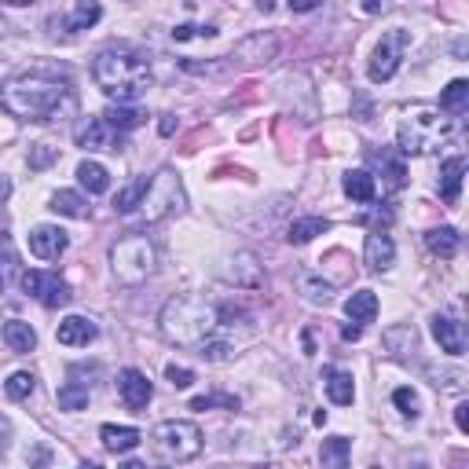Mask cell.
<instances>
[{
	"mask_svg": "<svg viewBox=\"0 0 469 469\" xmlns=\"http://www.w3.org/2000/svg\"><path fill=\"white\" fill-rule=\"evenodd\" d=\"M165 378H169V385H173V389H191V385H194V371L176 367V363H169V367H165Z\"/></svg>",
	"mask_w": 469,
	"mask_h": 469,
	"instance_id": "cell-40",
	"label": "cell"
},
{
	"mask_svg": "<svg viewBox=\"0 0 469 469\" xmlns=\"http://www.w3.org/2000/svg\"><path fill=\"white\" fill-rule=\"evenodd\" d=\"M426 249L433 253V257H455L458 253V231L455 228H429L426 231Z\"/></svg>",
	"mask_w": 469,
	"mask_h": 469,
	"instance_id": "cell-26",
	"label": "cell"
},
{
	"mask_svg": "<svg viewBox=\"0 0 469 469\" xmlns=\"http://www.w3.org/2000/svg\"><path fill=\"white\" fill-rule=\"evenodd\" d=\"M465 103H469V81H451L447 89H444V96H440V110H447V114H462L465 110Z\"/></svg>",
	"mask_w": 469,
	"mask_h": 469,
	"instance_id": "cell-33",
	"label": "cell"
},
{
	"mask_svg": "<svg viewBox=\"0 0 469 469\" xmlns=\"http://www.w3.org/2000/svg\"><path fill=\"white\" fill-rule=\"evenodd\" d=\"M92 81L114 103H136L151 89V62L132 48H103L92 59Z\"/></svg>",
	"mask_w": 469,
	"mask_h": 469,
	"instance_id": "cell-2",
	"label": "cell"
},
{
	"mask_svg": "<svg viewBox=\"0 0 469 469\" xmlns=\"http://www.w3.org/2000/svg\"><path fill=\"white\" fill-rule=\"evenodd\" d=\"M55 158H59V151L52 144H33L30 147V169H48Z\"/></svg>",
	"mask_w": 469,
	"mask_h": 469,
	"instance_id": "cell-39",
	"label": "cell"
},
{
	"mask_svg": "<svg viewBox=\"0 0 469 469\" xmlns=\"http://www.w3.org/2000/svg\"><path fill=\"white\" fill-rule=\"evenodd\" d=\"M349 455H352V440H349V436H326L323 447H319V462H323V465H333V469L349 465Z\"/></svg>",
	"mask_w": 469,
	"mask_h": 469,
	"instance_id": "cell-24",
	"label": "cell"
},
{
	"mask_svg": "<svg viewBox=\"0 0 469 469\" xmlns=\"http://www.w3.org/2000/svg\"><path fill=\"white\" fill-rule=\"evenodd\" d=\"M23 290L44 308H62L70 301V286H66L55 272H37V267L33 272H23Z\"/></svg>",
	"mask_w": 469,
	"mask_h": 469,
	"instance_id": "cell-9",
	"label": "cell"
},
{
	"mask_svg": "<svg viewBox=\"0 0 469 469\" xmlns=\"http://www.w3.org/2000/svg\"><path fill=\"white\" fill-rule=\"evenodd\" d=\"M99 440H103V447H107L110 455H128V451L140 447L144 433L132 429V426H114V422H107V426L99 429Z\"/></svg>",
	"mask_w": 469,
	"mask_h": 469,
	"instance_id": "cell-17",
	"label": "cell"
},
{
	"mask_svg": "<svg viewBox=\"0 0 469 469\" xmlns=\"http://www.w3.org/2000/svg\"><path fill=\"white\" fill-rule=\"evenodd\" d=\"M319 5H323V0H290V12H301V15H305V12H315Z\"/></svg>",
	"mask_w": 469,
	"mask_h": 469,
	"instance_id": "cell-44",
	"label": "cell"
},
{
	"mask_svg": "<svg viewBox=\"0 0 469 469\" xmlns=\"http://www.w3.org/2000/svg\"><path fill=\"white\" fill-rule=\"evenodd\" d=\"M96 333H99V326H96L92 319H85V315H66V319L59 323V330H55V338H59V345H66V349H85L89 342H96Z\"/></svg>",
	"mask_w": 469,
	"mask_h": 469,
	"instance_id": "cell-14",
	"label": "cell"
},
{
	"mask_svg": "<svg viewBox=\"0 0 469 469\" xmlns=\"http://www.w3.org/2000/svg\"><path fill=\"white\" fill-rule=\"evenodd\" d=\"M451 136H455V117L447 110L415 107L411 114H404V121L396 128V147L399 155H433Z\"/></svg>",
	"mask_w": 469,
	"mask_h": 469,
	"instance_id": "cell-4",
	"label": "cell"
},
{
	"mask_svg": "<svg viewBox=\"0 0 469 469\" xmlns=\"http://www.w3.org/2000/svg\"><path fill=\"white\" fill-rule=\"evenodd\" d=\"M455 426H458L462 433H469V404H458V408H455Z\"/></svg>",
	"mask_w": 469,
	"mask_h": 469,
	"instance_id": "cell-43",
	"label": "cell"
},
{
	"mask_svg": "<svg viewBox=\"0 0 469 469\" xmlns=\"http://www.w3.org/2000/svg\"><path fill=\"white\" fill-rule=\"evenodd\" d=\"M0 5H12V8H26V5H33V0H0Z\"/></svg>",
	"mask_w": 469,
	"mask_h": 469,
	"instance_id": "cell-48",
	"label": "cell"
},
{
	"mask_svg": "<svg viewBox=\"0 0 469 469\" xmlns=\"http://www.w3.org/2000/svg\"><path fill=\"white\" fill-rule=\"evenodd\" d=\"M217 326H220V312L206 297H194V294L169 297L158 315V333L176 349H198L213 338Z\"/></svg>",
	"mask_w": 469,
	"mask_h": 469,
	"instance_id": "cell-3",
	"label": "cell"
},
{
	"mask_svg": "<svg viewBox=\"0 0 469 469\" xmlns=\"http://www.w3.org/2000/svg\"><path fill=\"white\" fill-rule=\"evenodd\" d=\"M144 187H147V176H140L136 183H128L125 191H117V198H114V210H117V213H132V210H136V202H140Z\"/></svg>",
	"mask_w": 469,
	"mask_h": 469,
	"instance_id": "cell-36",
	"label": "cell"
},
{
	"mask_svg": "<svg viewBox=\"0 0 469 469\" xmlns=\"http://www.w3.org/2000/svg\"><path fill=\"white\" fill-rule=\"evenodd\" d=\"M0 89H5V85H0Z\"/></svg>",
	"mask_w": 469,
	"mask_h": 469,
	"instance_id": "cell-50",
	"label": "cell"
},
{
	"mask_svg": "<svg viewBox=\"0 0 469 469\" xmlns=\"http://www.w3.org/2000/svg\"><path fill=\"white\" fill-rule=\"evenodd\" d=\"M8 194H12V176L0 173V202H8Z\"/></svg>",
	"mask_w": 469,
	"mask_h": 469,
	"instance_id": "cell-45",
	"label": "cell"
},
{
	"mask_svg": "<svg viewBox=\"0 0 469 469\" xmlns=\"http://www.w3.org/2000/svg\"><path fill=\"white\" fill-rule=\"evenodd\" d=\"M210 408L239 411V399H235V396H220V392H213V396H194V399H191V411H210Z\"/></svg>",
	"mask_w": 469,
	"mask_h": 469,
	"instance_id": "cell-38",
	"label": "cell"
},
{
	"mask_svg": "<svg viewBox=\"0 0 469 469\" xmlns=\"http://www.w3.org/2000/svg\"><path fill=\"white\" fill-rule=\"evenodd\" d=\"M323 385H326V396H330V404H338V408H349L352 399H356V381L349 371H338V367H326L323 371Z\"/></svg>",
	"mask_w": 469,
	"mask_h": 469,
	"instance_id": "cell-18",
	"label": "cell"
},
{
	"mask_svg": "<svg viewBox=\"0 0 469 469\" xmlns=\"http://www.w3.org/2000/svg\"><path fill=\"white\" fill-rule=\"evenodd\" d=\"M12 440H15V429H12V422H8L5 415H0V455L12 447Z\"/></svg>",
	"mask_w": 469,
	"mask_h": 469,
	"instance_id": "cell-42",
	"label": "cell"
},
{
	"mask_svg": "<svg viewBox=\"0 0 469 469\" xmlns=\"http://www.w3.org/2000/svg\"><path fill=\"white\" fill-rule=\"evenodd\" d=\"M342 338H345V342H356V338H360V326H345Z\"/></svg>",
	"mask_w": 469,
	"mask_h": 469,
	"instance_id": "cell-47",
	"label": "cell"
},
{
	"mask_svg": "<svg viewBox=\"0 0 469 469\" xmlns=\"http://www.w3.org/2000/svg\"><path fill=\"white\" fill-rule=\"evenodd\" d=\"M151 451L158 462H191L198 458V451H202V429H198L194 422H180V418H169V422H158L151 429Z\"/></svg>",
	"mask_w": 469,
	"mask_h": 469,
	"instance_id": "cell-7",
	"label": "cell"
},
{
	"mask_svg": "<svg viewBox=\"0 0 469 469\" xmlns=\"http://www.w3.org/2000/svg\"><path fill=\"white\" fill-rule=\"evenodd\" d=\"M279 52V37L276 33H253L246 41H239L231 48V62H242V66H260V62H272Z\"/></svg>",
	"mask_w": 469,
	"mask_h": 469,
	"instance_id": "cell-11",
	"label": "cell"
},
{
	"mask_svg": "<svg viewBox=\"0 0 469 469\" xmlns=\"http://www.w3.org/2000/svg\"><path fill=\"white\" fill-rule=\"evenodd\" d=\"M78 180H81V187L89 191V194H103L107 187H110V173H107V165H99V162H81L78 165Z\"/></svg>",
	"mask_w": 469,
	"mask_h": 469,
	"instance_id": "cell-27",
	"label": "cell"
},
{
	"mask_svg": "<svg viewBox=\"0 0 469 469\" xmlns=\"http://www.w3.org/2000/svg\"><path fill=\"white\" fill-rule=\"evenodd\" d=\"M183 210H187L183 180H180V173L173 165H165L147 180V187H144L140 202H136L132 213H136L144 224H162V220H169V217H176Z\"/></svg>",
	"mask_w": 469,
	"mask_h": 469,
	"instance_id": "cell-6",
	"label": "cell"
},
{
	"mask_svg": "<svg viewBox=\"0 0 469 469\" xmlns=\"http://www.w3.org/2000/svg\"><path fill=\"white\" fill-rule=\"evenodd\" d=\"M297 283H301V294H305L312 305H326V301H330V294H333V286H330V283H319V279H312L308 272H301V276H297Z\"/></svg>",
	"mask_w": 469,
	"mask_h": 469,
	"instance_id": "cell-34",
	"label": "cell"
},
{
	"mask_svg": "<svg viewBox=\"0 0 469 469\" xmlns=\"http://www.w3.org/2000/svg\"><path fill=\"white\" fill-rule=\"evenodd\" d=\"M213 33H217L213 26H206V30H198V26H180V30H173L176 41H187V37H213Z\"/></svg>",
	"mask_w": 469,
	"mask_h": 469,
	"instance_id": "cell-41",
	"label": "cell"
},
{
	"mask_svg": "<svg viewBox=\"0 0 469 469\" xmlns=\"http://www.w3.org/2000/svg\"><path fill=\"white\" fill-rule=\"evenodd\" d=\"M52 213L59 217H74V220H89V202L78 194V191H55L52 202H48Z\"/></svg>",
	"mask_w": 469,
	"mask_h": 469,
	"instance_id": "cell-21",
	"label": "cell"
},
{
	"mask_svg": "<svg viewBox=\"0 0 469 469\" xmlns=\"http://www.w3.org/2000/svg\"><path fill=\"white\" fill-rule=\"evenodd\" d=\"M78 144H81L85 151H117V147H121V132H117L114 125H107V117L99 114V117H89V121L81 125Z\"/></svg>",
	"mask_w": 469,
	"mask_h": 469,
	"instance_id": "cell-13",
	"label": "cell"
},
{
	"mask_svg": "<svg viewBox=\"0 0 469 469\" xmlns=\"http://www.w3.org/2000/svg\"><path fill=\"white\" fill-rule=\"evenodd\" d=\"M0 333H5V345H8L12 352H19V356H26V352L37 349V330H33L30 323H23V319H8Z\"/></svg>",
	"mask_w": 469,
	"mask_h": 469,
	"instance_id": "cell-19",
	"label": "cell"
},
{
	"mask_svg": "<svg viewBox=\"0 0 469 469\" xmlns=\"http://www.w3.org/2000/svg\"><path fill=\"white\" fill-rule=\"evenodd\" d=\"M103 19V8H99V0H78L70 19H66V30H89Z\"/></svg>",
	"mask_w": 469,
	"mask_h": 469,
	"instance_id": "cell-29",
	"label": "cell"
},
{
	"mask_svg": "<svg viewBox=\"0 0 469 469\" xmlns=\"http://www.w3.org/2000/svg\"><path fill=\"white\" fill-rule=\"evenodd\" d=\"M408 44H411V33H408V30H389V33H381V41H378V48H374V55H371V66H367V74H371L374 85L396 78L399 62H404Z\"/></svg>",
	"mask_w": 469,
	"mask_h": 469,
	"instance_id": "cell-8",
	"label": "cell"
},
{
	"mask_svg": "<svg viewBox=\"0 0 469 469\" xmlns=\"http://www.w3.org/2000/svg\"><path fill=\"white\" fill-rule=\"evenodd\" d=\"M158 267V246L151 242V235L128 231L110 246V272L121 286H144Z\"/></svg>",
	"mask_w": 469,
	"mask_h": 469,
	"instance_id": "cell-5",
	"label": "cell"
},
{
	"mask_svg": "<svg viewBox=\"0 0 469 469\" xmlns=\"http://www.w3.org/2000/svg\"><path fill=\"white\" fill-rule=\"evenodd\" d=\"M392 404L399 408V415L411 418V422L422 415V404H418V392H415V389H396V392H392Z\"/></svg>",
	"mask_w": 469,
	"mask_h": 469,
	"instance_id": "cell-37",
	"label": "cell"
},
{
	"mask_svg": "<svg viewBox=\"0 0 469 469\" xmlns=\"http://www.w3.org/2000/svg\"><path fill=\"white\" fill-rule=\"evenodd\" d=\"M0 103L5 110L19 121H59L62 114L74 110V92L66 81L33 70V74H19L0 89Z\"/></svg>",
	"mask_w": 469,
	"mask_h": 469,
	"instance_id": "cell-1",
	"label": "cell"
},
{
	"mask_svg": "<svg viewBox=\"0 0 469 469\" xmlns=\"http://www.w3.org/2000/svg\"><path fill=\"white\" fill-rule=\"evenodd\" d=\"M371 162L381 165V173H385V187H389V191H399V187L408 183V169H404V162H399L392 151H374Z\"/></svg>",
	"mask_w": 469,
	"mask_h": 469,
	"instance_id": "cell-23",
	"label": "cell"
},
{
	"mask_svg": "<svg viewBox=\"0 0 469 469\" xmlns=\"http://www.w3.org/2000/svg\"><path fill=\"white\" fill-rule=\"evenodd\" d=\"M326 231H330V220H323V217H301V220L290 224L286 239H290V246H305V242H312L315 235H326Z\"/></svg>",
	"mask_w": 469,
	"mask_h": 469,
	"instance_id": "cell-25",
	"label": "cell"
},
{
	"mask_svg": "<svg viewBox=\"0 0 469 469\" xmlns=\"http://www.w3.org/2000/svg\"><path fill=\"white\" fill-rule=\"evenodd\" d=\"M107 125H114L117 132H128V128H136V125H144V110H136V107H128V103H117V107H110L107 114Z\"/></svg>",
	"mask_w": 469,
	"mask_h": 469,
	"instance_id": "cell-32",
	"label": "cell"
},
{
	"mask_svg": "<svg viewBox=\"0 0 469 469\" xmlns=\"http://www.w3.org/2000/svg\"><path fill=\"white\" fill-rule=\"evenodd\" d=\"M0 37H5V23H0Z\"/></svg>",
	"mask_w": 469,
	"mask_h": 469,
	"instance_id": "cell-49",
	"label": "cell"
},
{
	"mask_svg": "<svg viewBox=\"0 0 469 469\" xmlns=\"http://www.w3.org/2000/svg\"><path fill=\"white\" fill-rule=\"evenodd\" d=\"M381 8H385V0H363V12H367V15H378Z\"/></svg>",
	"mask_w": 469,
	"mask_h": 469,
	"instance_id": "cell-46",
	"label": "cell"
},
{
	"mask_svg": "<svg viewBox=\"0 0 469 469\" xmlns=\"http://www.w3.org/2000/svg\"><path fill=\"white\" fill-rule=\"evenodd\" d=\"M55 399H59V411H85V408H89V385L66 381Z\"/></svg>",
	"mask_w": 469,
	"mask_h": 469,
	"instance_id": "cell-31",
	"label": "cell"
},
{
	"mask_svg": "<svg viewBox=\"0 0 469 469\" xmlns=\"http://www.w3.org/2000/svg\"><path fill=\"white\" fill-rule=\"evenodd\" d=\"M33 389H37V378H33L30 371H15V374L5 381V392H8V399H26Z\"/></svg>",
	"mask_w": 469,
	"mask_h": 469,
	"instance_id": "cell-35",
	"label": "cell"
},
{
	"mask_svg": "<svg viewBox=\"0 0 469 469\" xmlns=\"http://www.w3.org/2000/svg\"><path fill=\"white\" fill-rule=\"evenodd\" d=\"M345 315H349L352 323H360V326L374 323V315H378V294H374V290H356V294L345 301Z\"/></svg>",
	"mask_w": 469,
	"mask_h": 469,
	"instance_id": "cell-22",
	"label": "cell"
},
{
	"mask_svg": "<svg viewBox=\"0 0 469 469\" xmlns=\"http://www.w3.org/2000/svg\"><path fill=\"white\" fill-rule=\"evenodd\" d=\"M66 246H70V239H66L62 228H55V224H37V228H30V253H33L37 260H59V257L66 253Z\"/></svg>",
	"mask_w": 469,
	"mask_h": 469,
	"instance_id": "cell-12",
	"label": "cell"
},
{
	"mask_svg": "<svg viewBox=\"0 0 469 469\" xmlns=\"http://www.w3.org/2000/svg\"><path fill=\"white\" fill-rule=\"evenodd\" d=\"M345 194L352 198V202H374V176L367 169L345 173Z\"/></svg>",
	"mask_w": 469,
	"mask_h": 469,
	"instance_id": "cell-28",
	"label": "cell"
},
{
	"mask_svg": "<svg viewBox=\"0 0 469 469\" xmlns=\"http://www.w3.org/2000/svg\"><path fill=\"white\" fill-rule=\"evenodd\" d=\"M433 338H436L440 352H447V356L465 352V326L455 315H433Z\"/></svg>",
	"mask_w": 469,
	"mask_h": 469,
	"instance_id": "cell-15",
	"label": "cell"
},
{
	"mask_svg": "<svg viewBox=\"0 0 469 469\" xmlns=\"http://www.w3.org/2000/svg\"><path fill=\"white\" fill-rule=\"evenodd\" d=\"M462 176H465V158H447L440 165V198L447 206L458 202V191H462Z\"/></svg>",
	"mask_w": 469,
	"mask_h": 469,
	"instance_id": "cell-20",
	"label": "cell"
},
{
	"mask_svg": "<svg viewBox=\"0 0 469 469\" xmlns=\"http://www.w3.org/2000/svg\"><path fill=\"white\" fill-rule=\"evenodd\" d=\"M117 392H121V404L128 411H144L151 404V396H155V385H151V378L144 371L128 367V371L117 374Z\"/></svg>",
	"mask_w": 469,
	"mask_h": 469,
	"instance_id": "cell-10",
	"label": "cell"
},
{
	"mask_svg": "<svg viewBox=\"0 0 469 469\" xmlns=\"http://www.w3.org/2000/svg\"><path fill=\"white\" fill-rule=\"evenodd\" d=\"M231 264H235V267H231L235 286H260V264H257L253 253H239Z\"/></svg>",
	"mask_w": 469,
	"mask_h": 469,
	"instance_id": "cell-30",
	"label": "cell"
},
{
	"mask_svg": "<svg viewBox=\"0 0 469 469\" xmlns=\"http://www.w3.org/2000/svg\"><path fill=\"white\" fill-rule=\"evenodd\" d=\"M363 264L371 267V272H389V267L396 264V246L385 231H371L367 242H363Z\"/></svg>",
	"mask_w": 469,
	"mask_h": 469,
	"instance_id": "cell-16",
	"label": "cell"
}]
</instances>
